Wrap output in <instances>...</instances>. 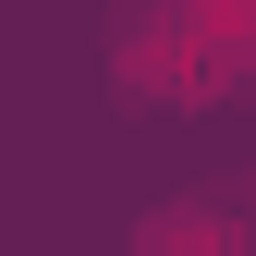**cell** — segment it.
Instances as JSON below:
<instances>
[{
    "instance_id": "obj_1",
    "label": "cell",
    "mask_w": 256,
    "mask_h": 256,
    "mask_svg": "<svg viewBox=\"0 0 256 256\" xmlns=\"http://www.w3.org/2000/svg\"><path fill=\"white\" fill-rule=\"evenodd\" d=\"M134 256H244V220L232 208H158L134 232Z\"/></svg>"
}]
</instances>
